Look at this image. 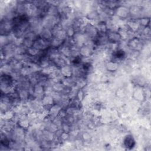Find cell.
I'll return each mask as SVG.
<instances>
[{"instance_id":"1","label":"cell","mask_w":151,"mask_h":151,"mask_svg":"<svg viewBox=\"0 0 151 151\" xmlns=\"http://www.w3.org/2000/svg\"><path fill=\"white\" fill-rule=\"evenodd\" d=\"M56 21L57 19L55 16L48 15L44 18L42 22V26H43L44 28L52 29V27L57 24Z\"/></svg>"},{"instance_id":"2","label":"cell","mask_w":151,"mask_h":151,"mask_svg":"<svg viewBox=\"0 0 151 151\" xmlns=\"http://www.w3.org/2000/svg\"><path fill=\"white\" fill-rule=\"evenodd\" d=\"M99 32L94 25L91 24H87L84 27V35L88 38H93L96 37Z\"/></svg>"},{"instance_id":"3","label":"cell","mask_w":151,"mask_h":151,"mask_svg":"<svg viewBox=\"0 0 151 151\" xmlns=\"http://www.w3.org/2000/svg\"><path fill=\"white\" fill-rule=\"evenodd\" d=\"M32 47L39 51H42L45 50L48 47V42L47 40L40 37L35 40L33 43Z\"/></svg>"},{"instance_id":"4","label":"cell","mask_w":151,"mask_h":151,"mask_svg":"<svg viewBox=\"0 0 151 151\" xmlns=\"http://www.w3.org/2000/svg\"><path fill=\"white\" fill-rule=\"evenodd\" d=\"M123 144L125 147L131 149L135 145V140L132 134H127L123 139Z\"/></svg>"},{"instance_id":"5","label":"cell","mask_w":151,"mask_h":151,"mask_svg":"<svg viewBox=\"0 0 151 151\" xmlns=\"http://www.w3.org/2000/svg\"><path fill=\"white\" fill-rule=\"evenodd\" d=\"M40 35H41V38L47 41L50 40L52 36L51 29L46 28H42L40 32Z\"/></svg>"},{"instance_id":"6","label":"cell","mask_w":151,"mask_h":151,"mask_svg":"<svg viewBox=\"0 0 151 151\" xmlns=\"http://www.w3.org/2000/svg\"><path fill=\"white\" fill-rule=\"evenodd\" d=\"M107 37H108L109 41H110L113 43L117 42L121 39V36L119 34V33L115 31H112L110 32V34L107 35Z\"/></svg>"},{"instance_id":"7","label":"cell","mask_w":151,"mask_h":151,"mask_svg":"<svg viewBox=\"0 0 151 151\" xmlns=\"http://www.w3.org/2000/svg\"><path fill=\"white\" fill-rule=\"evenodd\" d=\"M61 107H60V106L58 104L52 105L50 108V110H49L50 116L52 117H57V116L59 114V112L61 110Z\"/></svg>"},{"instance_id":"8","label":"cell","mask_w":151,"mask_h":151,"mask_svg":"<svg viewBox=\"0 0 151 151\" xmlns=\"http://www.w3.org/2000/svg\"><path fill=\"white\" fill-rule=\"evenodd\" d=\"M54 99L52 96H46L42 98V103L44 107L50 106L51 107L54 103Z\"/></svg>"},{"instance_id":"9","label":"cell","mask_w":151,"mask_h":151,"mask_svg":"<svg viewBox=\"0 0 151 151\" xmlns=\"http://www.w3.org/2000/svg\"><path fill=\"white\" fill-rule=\"evenodd\" d=\"M91 51V48H90L87 45H84V46H81V48H80L79 54L84 57H87L90 55Z\"/></svg>"},{"instance_id":"10","label":"cell","mask_w":151,"mask_h":151,"mask_svg":"<svg viewBox=\"0 0 151 151\" xmlns=\"http://www.w3.org/2000/svg\"><path fill=\"white\" fill-rule=\"evenodd\" d=\"M61 71L63 76H65V77H70L71 76V74L73 73L71 67L67 65H65V66L61 68Z\"/></svg>"},{"instance_id":"11","label":"cell","mask_w":151,"mask_h":151,"mask_svg":"<svg viewBox=\"0 0 151 151\" xmlns=\"http://www.w3.org/2000/svg\"><path fill=\"white\" fill-rule=\"evenodd\" d=\"M128 13H129L128 9L124 6L119 7V8H117V12H116L117 16L120 17H123V18L126 17L127 15H128Z\"/></svg>"},{"instance_id":"12","label":"cell","mask_w":151,"mask_h":151,"mask_svg":"<svg viewBox=\"0 0 151 151\" xmlns=\"http://www.w3.org/2000/svg\"><path fill=\"white\" fill-rule=\"evenodd\" d=\"M113 53V57L118 60H121L125 56V52L123 50H117L114 51Z\"/></svg>"},{"instance_id":"13","label":"cell","mask_w":151,"mask_h":151,"mask_svg":"<svg viewBox=\"0 0 151 151\" xmlns=\"http://www.w3.org/2000/svg\"><path fill=\"white\" fill-rule=\"evenodd\" d=\"M63 40H61L60 39H58L57 38H53L51 42V46H52V47L55 48V47H58L59 46H60L62 44L63 42Z\"/></svg>"},{"instance_id":"14","label":"cell","mask_w":151,"mask_h":151,"mask_svg":"<svg viewBox=\"0 0 151 151\" xmlns=\"http://www.w3.org/2000/svg\"><path fill=\"white\" fill-rule=\"evenodd\" d=\"M117 66H118V64L116 62H113V61L109 62L106 65L107 69L108 70H110V71L116 70L117 68Z\"/></svg>"},{"instance_id":"15","label":"cell","mask_w":151,"mask_h":151,"mask_svg":"<svg viewBox=\"0 0 151 151\" xmlns=\"http://www.w3.org/2000/svg\"><path fill=\"white\" fill-rule=\"evenodd\" d=\"M99 17V15L96 12H91L87 15V18L90 19H96Z\"/></svg>"}]
</instances>
